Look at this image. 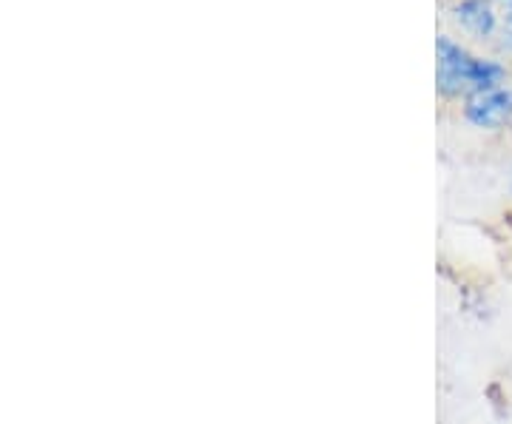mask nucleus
<instances>
[{
    "instance_id": "f257e3e1",
    "label": "nucleus",
    "mask_w": 512,
    "mask_h": 424,
    "mask_svg": "<svg viewBox=\"0 0 512 424\" xmlns=\"http://www.w3.org/2000/svg\"><path fill=\"white\" fill-rule=\"evenodd\" d=\"M507 83V66L493 57L473 55L456 37H436V92L441 100H464L470 94Z\"/></svg>"
},
{
    "instance_id": "f03ea898",
    "label": "nucleus",
    "mask_w": 512,
    "mask_h": 424,
    "mask_svg": "<svg viewBox=\"0 0 512 424\" xmlns=\"http://www.w3.org/2000/svg\"><path fill=\"white\" fill-rule=\"evenodd\" d=\"M461 117L467 126L478 131L512 129V89L498 86L487 92H476L461 100Z\"/></svg>"
},
{
    "instance_id": "7ed1b4c3",
    "label": "nucleus",
    "mask_w": 512,
    "mask_h": 424,
    "mask_svg": "<svg viewBox=\"0 0 512 424\" xmlns=\"http://www.w3.org/2000/svg\"><path fill=\"white\" fill-rule=\"evenodd\" d=\"M450 18L458 29L473 40H493L501 32L498 9L493 0H453Z\"/></svg>"
},
{
    "instance_id": "20e7f679",
    "label": "nucleus",
    "mask_w": 512,
    "mask_h": 424,
    "mask_svg": "<svg viewBox=\"0 0 512 424\" xmlns=\"http://www.w3.org/2000/svg\"><path fill=\"white\" fill-rule=\"evenodd\" d=\"M504 3V23L512 29V0H501Z\"/></svg>"
}]
</instances>
